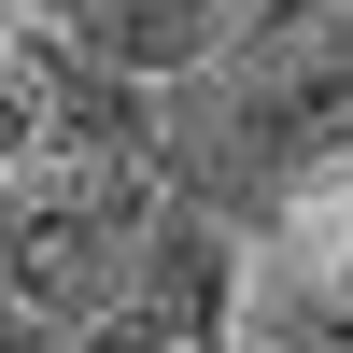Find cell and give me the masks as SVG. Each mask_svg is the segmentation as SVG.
I'll return each mask as SVG.
<instances>
[{
    "label": "cell",
    "mask_w": 353,
    "mask_h": 353,
    "mask_svg": "<svg viewBox=\"0 0 353 353\" xmlns=\"http://www.w3.org/2000/svg\"><path fill=\"white\" fill-rule=\"evenodd\" d=\"M28 85H43V128L71 141V156H141V141H156L141 85H128V71H99L85 43H28Z\"/></svg>",
    "instance_id": "obj_1"
},
{
    "label": "cell",
    "mask_w": 353,
    "mask_h": 353,
    "mask_svg": "<svg viewBox=\"0 0 353 353\" xmlns=\"http://www.w3.org/2000/svg\"><path fill=\"white\" fill-rule=\"evenodd\" d=\"M57 43H85L99 71H184L212 57V0H57Z\"/></svg>",
    "instance_id": "obj_2"
},
{
    "label": "cell",
    "mask_w": 353,
    "mask_h": 353,
    "mask_svg": "<svg viewBox=\"0 0 353 353\" xmlns=\"http://www.w3.org/2000/svg\"><path fill=\"white\" fill-rule=\"evenodd\" d=\"M128 254H141V283H113V297H141V311H156V339L184 353V339L226 311V241H212V226H184V212H141Z\"/></svg>",
    "instance_id": "obj_3"
},
{
    "label": "cell",
    "mask_w": 353,
    "mask_h": 353,
    "mask_svg": "<svg viewBox=\"0 0 353 353\" xmlns=\"http://www.w3.org/2000/svg\"><path fill=\"white\" fill-rule=\"evenodd\" d=\"M43 141V85H28V43H0V156Z\"/></svg>",
    "instance_id": "obj_4"
},
{
    "label": "cell",
    "mask_w": 353,
    "mask_h": 353,
    "mask_svg": "<svg viewBox=\"0 0 353 353\" xmlns=\"http://www.w3.org/2000/svg\"><path fill=\"white\" fill-rule=\"evenodd\" d=\"M0 184H14V156H0Z\"/></svg>",
    "instance_id": "obj_5"
}]
</instances>
